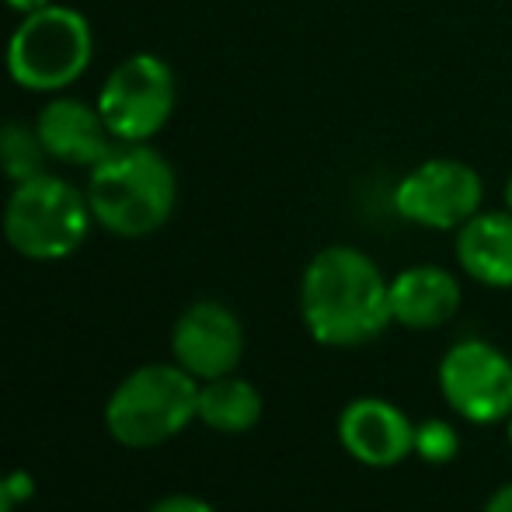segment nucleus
I'll return each mask as SVG.
<instances>
[{
  "mask_svg": "<svg viewBox=\"0 0 512 512\" xmlns=\"http://www.w3.org/2000/svg\"><path fill=\"white\" fill-rule=\"evenodd\" d=\"M300 314L314 342L331 349L366 345L394 321L391 283L366 251L331 244L307 262L300 279Z\"/></svg>",
  "mask_w": 512,
  "mask_h": 512,
  "instance_id": "nucleus-1",
  "label": "nucleus"
},
{
  "mask_svg": "<svg viewBox=\"0 0 512 512\" xmlns=\"http://www.w3.org/2000/svg\"><path fill=\"white\" fill-rule=\"evenodd\" d=\"M175 199V168L147 143H119L91 168V216L115 237H147L161 230L175 213Z\"/></svg>",
  "mask_w": 512,
  "mask_h": 512,
  "instance_id": "nucleus-2",
  "label": "nucleus"
},
{
  "mask_svg": "<svg viewBox=\"0 0 512 512\" xmlns=\"http://www.w3.org/2000/svg\"><path fill=\"white\" fill-rule=\"evenodd\" d=\"M192 418H199V384L178 363H150L133 370L105 405L108 432L129 450L168 443Z\"/></svg>",
  "mask_w": 512,
  "mask_h": 512,
  "instance_id": "nucleus-3",
  "label": "nucleus"
},
{
  "mask_svg": "<svg viewBox=\"0 0 512 512\" xmlns=\"http://www.w3.org/2000/svg\"><path fill=\"white\" fill-rule=\"evenodd\" d=\"M91 203L77 185L60 175H35L14 182L4 206V237L18 255L32 262L70 258L91 230Z\"/></svg>",
  "mask_w": 512,
  "mask_h": 512,
  "instance_id": "nucleus-4",
  "label": "nucleus"
},
{
  "mask_svg": "<svg viewBox=\"0 0 512 512\" xmlns=\"http://www.w3.org/2000/svg\"><path fill=\"white\" fill-rule=\"evenodd\" d=\"M95 39L81 11L46 4L25 14L7 39V74L18 88L56 95L88 70Z\"/></svg>",
  "mask_w": 512,
  "mask_h": 512,
  "instance_id": "nucleus-5",
  "label": "nucleus"
},
{
  "mask_svg": "<svg viewBox=\"0 0 512 512\" xmlns=\"http://www.w3.org/2000/svg\"><path fill=\"white\" fill-rule=\"evenodd\" d=\"M175 74L154 53H133L108 74L98 112L119 143H147L175 112Z\"/></svg>",
  "mask_w": 512,
  "mask_h": 512,
  "instance_id": "nucleus-6",
  "label": "nucleus"
},
{
  "mask_svg": "<svg viewBox=\"0 0 512 512\" xmlns=\"http://www.w3.org/2000/svg\"><path fill=\"white\" fill-rule=\"evenodd\" d=\"M439 391L467 422H506L512 418V359L481 338L457 342L439 363Z\"/></svg>",
  "mask_w": 512,
  "mask_h": 512,
  "instance_id": "nucleus-7",
  "label": "nucleus"
},
{
  "mask_svg": "<svg viewBox=\"0 0 512 512\" xmlns=\"http://www.w3.org/2000/svg\"><path fill=\"white\" fill-rule=\"evenodd\" d=\"M485 182L471 164L457 157H432L411 168L394 189V209L408 223L429 230H460L481 213Z\"/></svg>",
  "mask_w": 512,
  "mask_h": 512,
  "instance_id": "nucleus-8",
  "label": "nucleus"
},
{
  "mask_svg": "<svg viewBox=\"0 0 512 512\" xmlns=\"http://www.w3.org/2000/svg\"><path fill=\"white\" fill-rule=\"evenodd\" d=\"M171 352L175 363L196 380L227 377L244 356V328L230 307L199 300L178 317L171 331Z\"/></svg>",
  "mask_w": 512,
  "mask_h": 512,
  "instance_id": "nucleus-9",
  "label": "nucleus"
},
{
  "mask_svg": "<svg viewBox=\"0 0 512 512\" xmlns=\"http://www.w3.org/2000/svg\"><path fill=\"white\" fill-rule=\"evenodd\" d=\"M338 439L366 467H394L415 453V425L384 398H356L338 418Z\"/></svg>",
  "mask_w": 512,
  "mask_h": 512,
  "instance_id": "nucleus-10",
  "label": "nucleus"
},
{
  "mask_svg": "<svg viewBox=\"0 0 512 512\" xmlns=\"http://www.w3.org/2000/svg\"><path fill=\"white\" fill-rule=\"evenodd\" d=\"M35 133H39L46 154L70 168H95L115 147V136L108 133L102 112L77 98H53L39 112Z\"/></svg>",
  "mask_w": 512,
  "mask_h": 512,
  "instance_id": "nucleus-11",
  "label": "nucleus"
},
{
  "mask_svg": "<svg viewBox=\"0 0 512 512\" xmlns=\"http://www.w3.org/2000/svg\"><path fill=\"white\" fill-rule=\"evenodd\" d=\"M460 310V283L443 265H411L391 279V317L411 331H432Z\"/></svg>",
  "mask_w": 512,
  "mask_h": 512,
  "instance_id": "nucleus-12",
  "label": "nucleus"
},
{
  "mask_svg": "<svg viewBox=\"0 0 512 512\" xmlns=\"http://www.w3.org/2000/svg\"><path fill=\"white\" fill-rule=\"evenodd\" d=\"M457 262L471 279L512 290V213H474L457 230Z\"/></svg>",
  "mask_w": 512,
  "mask_h": 512,
  "instance_id": "nucleus-13",
  "label": "nucleus"
},
{
  "mask_svg": "<svg viewBox=\"0 0 512 512\" xmlns=\"http://www.w3.org/2000/svg\"><path fill=\"white\" fill-rule=\"evenodd\" d=\"M199 418L209 429L227 432V436L248 432L262 418V394L255 384L234 373L206 380V387H199Z\"/></svg>",
  "mask_w": 512,
  "mask_h": 512,
  "instance_id": "nucleus-14",
  "label": "nucleus"
},
{
  "mask_svg": "<svg viewBox=\"0 0 512 512\" xmlns=\"http://www.w3.org/2000/svg\"><path fill=\"white\" fill-rule=\"evenodd\" d=\"M42 157H49V154L35 129L14 126V122L0 129V161H4V171L14 182L42 175Z\"/></svg>",
  "mask_w": 512,
  "mask_h": 512,
  "instance_id": "nucleus-15",
  "label": "nucleus"
},
{
  "mask_svg": "<svg viewBox=\"0 0 512 512\" xmlns=\"http://www.w3.org/2000/svg\"><path fill=\"white\" fill-rule=\"evenodd\" d=\"M415 450L429 464H443L457 453V432L446 422H425L422 429H415Z\"/></svg>",
  "mask_w": 512,
  "mask_h": 512,
  "instance_id": "nucleus-16",
  "label": "nucleus"
},
{
  "mask_svg": "<svg viewBox=\"0 0 512 512\" xmlns=\"http://www.w3.org/2000/svg\"><path fill=\"white\" fill-rule=\"evenodd\" d=\"M150 512H216L209 502L196 499V495H168V499H161Z\"/></svg>",
  "mask_w": 512,
  "mask_h": 512,
  "instance_id": "nucleus-17",
  "label": "nucleus"
},
{
  "mask_svg": "<svg viewBox=\"0 0 512 512\" xmlns=\"http://www.w3.org/2000/svg\"><path fill=\"white\" fill-rule=\"evenodd\" d=\"M7 488H11L14 502H25V499H32V478H28V474H21V471L7 474Z\"/></svg>",
  "mask_w": 512,
  "mask_h": 512,
  "instance_id": "nucleus-18",
  "label": "nucleus"
},
{
  "mask_svg": "<svg viewBox=\"0 0 512 512\" xmlns=\"http://www.w3.org/2000/svg\"><path fill=\"white\" fill-rule=\"evenodd\" d=\"M485 512H512V481H506L502 488H495L492 499L485 502Z\"/></svg>",
  "mask_w": 512,
  "mask_h": 512,
  "instance_id": "nucleus-19",
  "label": "nucleus"
},
{
  "mask_svg": "<svg viewBox=\"0 0 512 512\" xmlns=\"http://www.w3.org/2000/svg\"><path fill=\"white\" fill-rule=\"evenodd\" d=\"M7 7H14L18 14H32V11H39V7H46L49 0H4Z\"/></svg>",
  "mask_w": 512,
  "mask_h": 512,
  "instance_id": "nucleus-20",
  "label": "nucleus"
},
{
  "mask_svg": "<svg viewBox=\"0 0 512 512\" xmlns=\"http://www.w3.org/2000/svg\"><path fill=\"white\" fill-rule=\"evenodd\" d=\"M11 509H14V495L7 488V478L0 474V512H11Z\"/></svg>",
  "mask_w": 512,
  "mask_h": 512,
  "instance_id": "nucleus-21",
  "label": "nucleus"
},
{
  "mask_svg": "<svg viewBox=\"0 0 512 512\" xmlns=\"http://www.w3.org/2000/svg\"><path fill=\"white\" fill-rule=\"evenodd\" d=\"M506 206H509V213H512V178L506 182Z\"/></svg>",
  "mask_w": 512,
  "mask_h": 512,
  "instance_id": "nucleus-22",
  "label": "nucleus"
},
{
  "mask_svg": "<svg viewBox=\"0 0 512 512\" xmlns=\"http://www.w3.org/2000/svg\"><path fill=\"white\" fill-rule=\"evenodd\" d=\"M509 446H512V418H509Z\"/></svg>",
  "mask_w": 512,
  "mask_h": 512,
  "instance_id": "nucleus-23",
  "label": "nucleus"
}]
</instances>
